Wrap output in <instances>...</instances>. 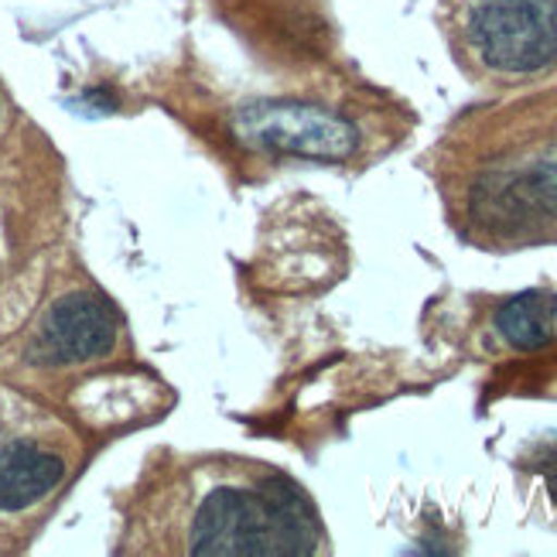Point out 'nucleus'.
I'll list each match as a JSON object with an SVG mask.
<instances>
[{"label": "nucleus", "instance_id": "obj_1", "mask_svg": "<svg viewBox=\"0 0 557 557\" xmlns=\"http://www.w3.org/2000/svg\"><path fill=\"white\" fill-rule=\"evenodd\" d=\"M322 527L311 503L284 479L212 490L191 517L188 550L226 557L314 554Z\"/></svg>", "mask_w": 557, "mask_h": 557}, {"label": "nucleus", "instance_id": "obj_2", "mask_svg": "<svg viewBox=\"0 0 557 557\" xmlns=\"http://www.w3.org/2000/svg\"><path fill=\"white\" fill-rule=\"evenodd\" d=\"M469 38L496 72L550 69L557 65V0H479Z\"/></svg>", "mask_w": 557, "mask_h": 557}, {"label": "nucleus", "instance_id": "obj_3", "mask_svg": "<svg viewBox=\"0 0 557 557\" xmlns=\"http://www.w3.org/2000/svg\"><path fill=\"white\" fill-rule=\"evenodd\" d=\"M236 131L263 148L308 158H346L356 148V131L343 116L305 103H257L239 113Z\"/></svg>", "mask_w": 557, "mask_h": 557}, {"label": "nucleus", "instance_id": "obj_4", "mask_svg": "<svg viewBox=\"0 0 557 557\" xmlns=\"http://www.w3.org/2000/svg\"><path fill=\"white\" fill-rule=\"evenodd\" d=\"M116 343V314L103 298L69 295L45 311L32 338V362L38 367H72L110 352Z\"/></svg>", "mask_w": 557, "mask_h": 557}, {"label": "nucleus", "instance_id": "obj_5", "mask_svg": "<svg viewBox=\"0 0 557 557\" xmlns=\"http://www.w3.org/2000/svg\"><path fill=\"white\" fill-rule=\"evenodd\" d=\"M65 475V458L35 442L0 445V510L14 513L52 493Z\"/></svg>", "mask_w": 557, "mask_h": 557}, {"label": "nucleus", "instance_id": "obj_6", "mask_svg": "<svg viewBox=\"0 0 557 557\" xmlns=\"http://www.w3.org/2000/svg\"><path fill=\"white\" fill-rule=\"evenodd\" d=\"M557 319V298L547 290H527L496 311V329L517 349H541L550 343Z\"/></svg>", "mask_w": 557, "mask_h": 557}, {"label": "nucleus", "instance_id": "obj_7", "mask_svg": "<svg viewBox=\"0 0 557 557\" xmlns=\"http://www.w3.org/2000/svg\"><path fill=\"white\" fill-rule=\"evenodd\" d=\"M527 196L557 212V158L537 164L527 178Z\"/></svg>", "mask_w": 557, "mask_h": 557}]
</instances>
